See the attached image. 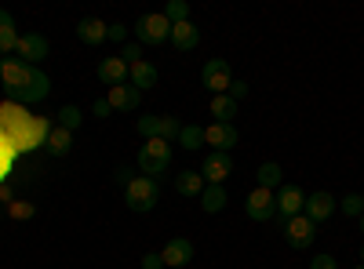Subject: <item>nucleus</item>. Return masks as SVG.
I'll return each mask as SVG.
<instances>
[{
    "instance_id": "obj_1",
    "label": "nucleus",
    "mask_w": 364,
    "mask_h": 269,
    "mask_svg": "<svg viewBox=\"0 0 364 269\" xmlns=\"http://www.w3.org/2000/svg\"><path fill=\"white\" fill-rule=\"evenodd\" d=\"M171 168V142H161V138H149L142 149H139V171L146 178H157Z\"/></svg>"
},
{
    "instance_id": "obj_2",
    "label": "nucleus",
    "mask_w": 364,
    "mask_h": 269,
    "mask_svg": "<svg viewBox=\"0 0 364 269\" xmlns=\"http://www.w3.org/2000/svg\"><path fill=\"white\" fill-rule=\"evenodd\" d=\"M124 200L132 212H154V204L161 200V190H157V178H146V175H135L132 182L124 186Z\"/></svg>"
},
{
    "instance_id": "obj_3",
    "label": "nucleus",
    "mask_w": 364,
    "mask_h": 269,
    "mask_svg": "<svg viewBox=\"0 0 364 269\" xmlns=\"http://www.w3.org/2000/svg\"><path fill=\"white\" fill-rule=\"evenodd\" d=\"M132 33L139 37V44H164L171 40V22L164 18V11H154V15H142L135 26H132Z\"/></svg>"
},
{
    "instance_id": "obj_4",
    "label": "nucleus",
    "mask_w": 364,
    "mask_h": 269,
    "mask_svg": "<svg viewBox=\"0 0 364 269\" xmlns=\"http://www.w3.org/2000/svg\"><path fill=\"white\" fill-rule=\"evenodd\" d=\"M200 80H204V87L211 95H226L230 84H233V70H230L226 58H211V62H204V70H200Z\"/></svg>"
},
{
    "instance_id": "obj_5",
    "label": "nucleus",
    "mask_w": 364,
    "mask_h": 269,
    "mask_svg": "<svg viewBox=\"0 0 364 269\" xmlns=\"http://www.w3.org/2000/svg\"><path fill=\"white\" fill-rule=\"evenodd\" d=\"M48 135H51V121L48 116H33L26 128H22V135L15 138V153H29V149H37V146H48Z\"/></svg>"
},
{
    "instance_id": "obj_6",
    "label": "nucleus",
    "mask_w": 364,
    "mask_h": 269,
    "mask_svg": "<svg viewBox=\"0 0 364 269\" xmlns=\"http://www.w3.org/2000/svg\"><path fill=\"white\" fill-rule=\"evenodd\" d=\"M29 73H33V66H26L22 58H0V80H4L8 99H15V95L22 92L26 80H29Z\"/></svg>"
},
{
    "instance_id": "obj_7",
    "label": "nucleus",
    "mask_w": 364,
    "mask_h": 269,
    "mask_svg": "<svg viewBox=\"0 0 364 269\" xmlns=\"http://www.w3.org/2000/svg\"><path fill=\"white\" fill-rule=\"evenodd\" d=\"M281 226H284V241H288V248H295V251L310 248V244L317 241V226H314L306 215H295V219H288V222H281Z\"/></svg>"
},
{
    "instance_id": "obj_8",
    "label": "nucleus",
    "mask_w": 364,
    "mask_h": 269,
    "mask_svg": "<svg viewBox=\"0 0 364 269\" xmlns=\"http://www.w3.org/2000/svg\"><path fill=\"white\" fill-rule=\"evenodd\" d=\"M51 95V80H48V73L41 70V66H33V73H29V80H26V87L15 95V99H8V102H18V106H33V102H44Z\"/></svg>"
},
{
    "instance_id": "obj_9",
    "label": "nucleus",
    "mask_w": 364,
    "mask_h": 269,
    "mask_svg": "<svg viewBox=\"0 0 364 269\" xmlns=\"http://www.w3.org/2000/svg\"><path fill=\"white\" fill-rule=\"evenodd\" d=\"M245 212H248V219H255V222H269L273 215H277V193L255 186V190L248 193V200H245Z\"/></svg>"
},
{
    "instance_id": "obj_10",
    "label": "nucleus",
    "mask_w": 364,
    "mask_h": 269,
    "mask_svg": "<svg viewBox=\"0 0 364 269\" xmlns=\"http://www.w3.org/2000/svg\"><path fill=\"white\" fill-rule=\"evenodd\" d=\"M48 51H51L48 37H41V33H22V37H18V48H15V58H22L26 66H41L44 58H48Z\"/></svg>"
},
{
    "instance_id": "obj_11",
    "label": "nucleus",
    "mask_w": 364,
    "mask_h": 269,
    "mask_svg": "<svg viewBox=\"0 0 364 269\" xmlns=\"http://www.w3.org/2000/svg\"><path fill=\"white\" fill-rule=\"evenodd\" d=\"M200 175H204V182H208V186H223L226 178L233 175V157H230V153H215V149H211V153L204 157Z\"/></svg>"
},
{
    "instance_id": "obj_12",
    "label": "nucleus",
    "mask_w": 364,
    "mask_h": 269,
    "mask_svg": "<svg viewBox=\"0 0 364 269\" xmlns=\"http://www.w3.org/2000/svg\"><path fill=\"white\" fill-rule=\"evenodd\" d=\"M336 207H339V200L321 190V193H310V197H306V207H302V215H306V219L317 226V222H328L331 215H336Z\"/></svg>"
},
{
    "instance_id": "obj_13",
    "label": "nucleus",
    "mask_w": 364,
    "mask_h": 269,
    "mask_svg": "<svg viewBox=\"0 0 364 269\" xmlns=\"http://www.w3.org/2000/svg\"><path fill=\"white\" fill-rule=\"evenodd\" d=\"M128 73H132V66H128L120 55H109V58H102V62H99V70H95V77H99L106 87H120V84H128Z\"/></svg>"
},
{
    "instance_id": "obj_14",
    "label": "nucleus",
    "mask_w": 364,
    "mask_h": 269,
    "mask_svg": "<svg viewBox=\"0 0 364 269\" xmlns=\"http://www.w3.org/2000/svg\"><path fill=\"white\" fill-rule=\"evenodd\" d=\"M302 207H306V193H302L299 186H281L277 190V215H281V222L302 215Z\"/></svg>"
},
{
    "instance_id": "obj_15",
    "label": "nucleus",
    "mask_w": 364,
    "mask_h": 269,
    "mask_svg": "<svg viewBox=\"0 0 364 269\" xmlns=\"http://www.w3.org/2000/svg\"><path fill=\"white\" fill-rule=\"evenodd\" d=\"M240 142L233 124H208L204 128V146H215V153H230V149Z\"/></svg>"
},
{
    "instance_id": "obj_16",
    "label": "nucleus",
    "mask_w": 364,
    "mask_h": 269,
    "mask_svg": "<svg viewBox=\"0 0 364 269\" xmlns=\"http://www.w3.org/2000/svg\"><path fill=\"white\" fill-rule=\"evenodd\" d=\"M161 258H164V265L182 269V265H190V262H193V244L186 241V236H175V241H168V244H164Z\"/></svg>"
},
{
    "instance_id": "obj_17",
    "label": "nucleus",
    "mask_w": 364,
    "mask_h": 269,
    "mask_svg": "<svg viewBox=\"0 0 364 269\" xmlns=\"http://www.w3.org/2000/svg\"><path fill=\"white\" fill-rule=\"evenodd\" d=\"M106 102H109L113 109L132 113V109H139L142 92H139V87H132V84H120V87H109V92H106Z\"/></svg>"
},
{
    "instance_id": "obj_18",
    "label": "nucleus",
    "mask_w": 364,
    "mask_h": 269,
    "mask_svg": "<svg viewBox=\"0 0 364 269\" xmlns=\"http://www.w3.org/2000/svg\"><path fill=\"white\" fill-rule=\"evenodd\" d=\"M171 44H175L178 51H193V48L200 44V29H197L193 22H178V26H171Z\"/></svg>"
},
{
    "instance_id": "obj_19",
    "label": "nucleus",
    "mask_w": 364,
    "mask_h": 269,
    "mask_svg": "<svg viewBox=\"0 0 364 269\" xmlns=\"http://www.w3.org/2000/svg\"><path fill=\"white\" fill-rule=\"evenodd\" d=\"M106 29H109V26H106L102 18H91V15H87V18L77 22V37H80V44H102V40H106Z\"/></svg>"
},
{
    "instance_id": "obj_20",
    "label": "nucleus",
    "mask_w": 364,
    "mask_h": 269,
    "mask_svg": "<svg viewBox=\"0 0 364 269\" xmlns=\"http://www.w3.org/2000/svg\"><path fill=\"white\" fill-rule=\"evenodd\" d=\"M128 84L139 87V92H149V87L157 84V66H154V62H146V58H142V62H135L132 73H128Z\"/></svg>"
},
{
    "instance_id": "obj_21",
    "label": "nucleus",
    "mask_w": 364,
    "mask_h": 269,
    "mask_svg": "<svg viewBox=\"0 0 364 269\" xmlns=\"http://www.w3.org/2000/svg\"><path fill=\"white\" fill-rule=\"evenodd\" d=\"M18 29H15V18L0 8V55H11L15 48H18Z\"/></svg>"
},
{
    "instance_id": "obj_22",
    "label": "nucleus",
    "mask_w": 364,
    "mask_h": 269,
    "mask_svg": "<svg viewBox=\"0 0 364 269\" xmlns=\"http://www.w3.org/2000/svg\"><path fill=\"white\" fill-rule=\"evenodd\" d=\"M48 153L51 157H66L70 149H73V131H66V128H51V135H48Z\"/></svg>"
},
{
    "instance_id": "obj_23",
    "label": "nucleus",
    "mask_w": 364,
    "mask_h": 269,
    "mask_svg": "<svg viewBox=\"0 0 364 269\" xmlns=\"http://www.w3.org/2000/svg\"><path fill=\"white\" fill-rule=\"evenodd\" d=\"M211 116H215V124H233L237 102L230 95H211Z\"/></svg>"
},
{
    "instance_id": "obj_24",
    "label": "nucleus",
    "mask_w": 364,
    "mask_h": 269,
    "mask_svg": "<svg viewBox=\"0 0 364 269\" xmlns=\"http://www.w3.org/2000/svg\"><path fill=\"white\" fill-rule=\"evenodd\" d=\"M175 190H178L182 197H200V193H204V175H200V171H182V175L175 178Z\"/></svg>"
},
{
    "instance_id": "obj_25",
    "label": "nucleus",
    "mask_w": 364,
    "mask_h": 269,
    "mask_svg": "<svg viewBox=\"0 0 364 269\" xmlns=\"http://www.w3.org/2000/svg\"><path fill=\"white\" fill-rule=\"evenodd\" d=\"M281 164H259V171H255V182H259V190H281Z\"/></svg>"
},
{
    "instance_id": "obj_26",
    "label": "nucleus",
    "mask_w": 364,
    "mask_h": 269,
    "mask_svg": "<svg viewBox=\"0 0 364 269\" xmlns=\"http://www.w3.org/2000/svg\"><path fill=\"white\" fill-rule=\"evenodd\" d=\"M200 207L208 215H219L223 207H226V190L223 186H204V193H200Z\"/></svg>"
},
{
    "instance_id": "obj_27",
    "label": "nucleus",
    "mask_w": 364,
    "mask_h": 269,
    "mask_svg": "<svg viewBox=\"0 0 364 269\" xmlns=\"http://www.w3.org/2000/svg\"><path fill=\"white\" fill-rule=\"evenodd\" d=\"M178 142H182V149H200L204 146V128L200 124H182Z\"/></svg>"
},
{
    "instance_id": "obj_28",
    "label": "nucleus",
    "mask_w": 364,
    "mask_h": 269,
    "mask_svg": "<svg viewBox=\"0 0 364 269\" xmlns=\"http://www.w3.org/2000/svg\"><path fill=\"white\" fill-rule=\"evenodd\" d=\"M164 18H168L171 26L190 22V4H186V0H168V4H164Z\"/></svg>"
},
{
    "instance_id": "obj_29",
    "label": "nucleus",
    "mask_w": 364,
    "mask_h": 269,
    "mask_svg": "<svg viewBox=\"0 0 364 269\" xmlns=\"http://www.w3.org/2000/svg\"><path fill=\"white\" fill-rule=\"evenodd\" d=\"M84 124V113L77 106H63L58 109V128H66V131H77Z\"/></svg>"
},
{
    "instance_id": "obj_30",
    "label": "nucleus",
    "mask_w": 364,
    "mask_h": 269,
    "mask_svg": "<svg viewBox=\"0 0 364 269\" xmlns=\"http://www.w3.org/2000/svg\"><path fill=\"white\" fill-rule=\"evenodd\" d=\"M139 135L149 142V138H161V116H139Z\"/></svg>"
},
{
    "instance_id": "obj_31",
    "label": "nucleus",
    "mask_w": 364,
    "mask_h": 269,
    "mask_svg": "<svg viewBox=\"0 0 364 269\" xmlns=\"http://www.w3.org/2000/svg\"><path fill=\"white\" fill-rule=\"evenodd\" d=\"M339 212H343V215H353V219H360V215H364V197H360V193H350V197H343V200H339Z\"/></svg>"
},
{
    "instance_id": "obj_32",
    "label": "nucleus",
    "mask_w": 364,
    "mask_h": 269,
    "mask_svg": "<svg viewBox=\"0 0 364 269\" xmlns=\"http://www.w3.org/2000/svg\"><path fill=\"white\" fill-rule=\"evenodd\" d=\"M8 215L11 219H29V215H33V204H26V200H15V204H8Z\"/></svg>"
},
{
    "instance_id": "obj_33",
    "label": "nucleus",
    "mask_w": 364,
    "mask_h": 269,
    "mask_svg": "<svg viewBox=\"0 0 364 269\" xmlns=\"http://www.w3.org/2000/svg\"><path fill=\"white\" fill-rule=\"evenodd\" d=\"M120 58H124L128 66L142 62V44H124V51H120Z\"/></svg>"
},
{
    "instance_id": "obj_34",
    "label": "nucleus",
    "mask_w": 364,
    "mask_h": 269,
    "mask_svg": "<svg viewBox=\"0 0 364 269\" xmlns=\"http://www.w3.org/2000/svg\"><path fill=\"white\" fill-rule=\"evenodd\" d=\"M226 95H230V99H233V102L240 106V99H248V84H245V80H233Z\"/></svg>"
},
{
    "instance_id": "obj_35",
    "label": "nucleus",
    "mask_w": 364,
    "mask_h": 269,
    "mask_svg": "<svg viewBox=\"0 0 364 269\" xmlns=\"http://www.w3.org/2000/svg\"><path fill=\"white\" fill-rule=\"evenodd\" d=\"M132 33V29H124V26H120V22H113L109 29H106V40H117V44H124V37Z\"/></svg>"
},
{
    "instance_id": "obj_36",
    "label": "nucleus",
    "mask_w": 364,
    "mask_h": 269,
    "mask_svg": "<svg viewBox=\"0 0 364 269\" xmlns=\"http://www.w3.org/2000/svg\"><path fill=\"white\" fill-rule=\"evenodd\" d=\"M139 265L142 269H164V258H161V251H149V255H142Z\"/></svg>"
},
{
    "instance_id": "obj_37",
    "label": "nucleus",
    "mask_w": 364,
    "mask_h": 269,
    "mask_svg": "<svg viewBox=\"0 0 364 269\" xmlns=\"http://www.w3.org/2000/svg\"><path fill=\"white\" fill-rule=\"evenodd\" d=\"M310 269H339V262L331 258V255H317V258L310 262Z\"/></svg>"
},
{
    "instance_id": "obj_38",
    "label": "nucleus",
    "mask_w": 364,
    "mask_h": 269,
    "mask_svg": "<svg viewBox=\"0 0 364 269\" xmlns=\"http://www.w3.org/2000/svg\"><path fill=\"white\" fill-rule=\"evenodd\" d=\"M113 175H117V186H128V182H132V178H135V175H132L128 168H117Z\"/></svg>"
},
{
    "instance_id": "obj_39",
    "label": "nucleus",
    "mask_w": 364,
    "mask_h": 269,
    "mask_svg": "<svg viewBox=\"0 0 364 269\" xmlns=\"http://www.w3.org/2000/svg\"><path fill=\"white\" fill-rule=\"evenodd\" d=\"M109 113H113V106L106 99H95V116H109Z\"/></svg>"
},
{
    "instance_id": "obj_40",
    "label": "nucleus",
    "mask_w": 364,
    "mask_h": 269,
    "mask_svg": "<svg viewBox=\"0 0 364 269\" xmlns=\"http://www.w3.org/2000/svg\"><path fill=\"white\" fill-rule=\"evenodd\" d=\"M360 265H364V244H360Z\"/></svg>"
},
{
    "instance_id": "obj_41",
    "label": "nucleus",
    "mask_w": 364,
    "mask_h": 269,
    "mask_svg": "<svg viewBox=\"0 0 364 269\" xmlns=\"http://www.w3.org/2000/svg\"><path fill=\"white\" fill-rule=\"evenodd\" d=\"M360 233H364V215H360Z\"/></svg>"
},
{
    "instance_id": "obj_42",
    "label": "nucleus",
    "mask_w": 364,
    "mask_h": 269,
    "mask_svg": "<svg viewBox=\"0 0 364 269\" xmlns=\"http://www.w3.org/2000/svg\"><path fill=\"white\" fill-rule=\"evenodd\" d=\"M353 269H364V265H353Z\"/></svg>"
},
{
    "instance_id": "obj_43",
    "label": "nucleus",
    "mask_w": 364,
    "mask_h": 269,
    "mask_svg": "<svg viewBox=\"0 0 364 269\" xmlns=\"http://www.w3.org/2000/svg\"><path fill=\"white\" fill-rule=\"evenodd\" d=\"M360 197H364V193H360Z\"/></svg>"
}]
</instances>
